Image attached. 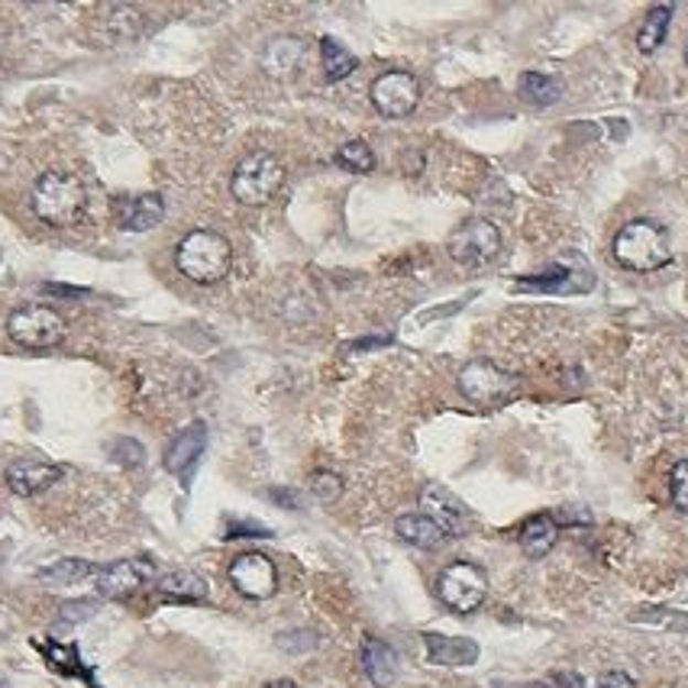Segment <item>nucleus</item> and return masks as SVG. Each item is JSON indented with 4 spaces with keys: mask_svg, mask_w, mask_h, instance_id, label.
Wrapping results in <instances>:
<instances>
[{
    "mask_svg": "<svg viewBox=\"0 0 688 688\" xmlns=\"http://www.w3.org/2000/svg\"><path fill=\"white\" fill-rule=\"evenodd\" d=\"M456 385L472 405L498 408V405H505V401H510L517 395L520 378L505 372L502 366H495V363H488V359H472V363H465V366L459 368Z\"/></svg>",
    "mask_w": 688,
    "mask_h": 688,
    "instance_id": "423d86ee",
    "label": "nucleus"
},
{
    "mask_svg": "<svg viewBox=\"0 0 688 688\" xmlns=\"http://www.w3.org/2000/svg\"><path fill=\"white\" fill-rule=\"evenodd\" d=\"M92 576H97V569L94 562H85V559H58L46 569H40V582L46 585H78Z\"/></svg>",
    "mask_w": 688,
    "mask_h": 688,
    "instance_id": "393cba45",
    "label": "nucleus"
},
{
    "mask_svg": "<svg viewBox=\"0 0 688 688\" xmlns=\"http://www.w3.org/2000/svg\"><path fill=\"white\" fill-rule=\"evenodd\" d=\"M420 514H427L447 537H462L469 530V510L443 485H427L420 492Z\"/></svg>",
    "mask_w": 688,
    "mask_h": 688,
    "instance_id": "f8f14e48",
    "label": "nucleus"
},
{
    "mask_svg": "<svg viewBox=\"0 0 688 688\" xmlns=\"http://www.w3.org/2000/svg\"><path fill=\"white\" fill-rule=\"evenodd\" d=\"M155 592H159V598H165V601H187V604H194V601H204L211 589H207V582L197 572L179 569V572L162 576L155 582Z\"/></svg>",
    "mask_w": 688,
    "mask_h": 688,
    "instance_id": "412c9836",
    "label": "nucleus"
},
{
    "mask_svg": "<svg viewBox=\"0 0 688 688\" xmlns=\"http://www.w3.org/2000/svg\"><path fill=\"white\" fill-rule=\"evenodd\" d=\"M65 333H68L65 318L46 304H23V308L10 311V318H7V336L17 346L33 350V353L55 350L65 340Z\"/></svg>",
    "mask_w": 688,
    "mask_h": 688,
    "instance_id": "39448f33",
    "label": "nucleus"
},
{
    "mask_svg": "<svg viewBox=\"0 0 688 688\" xmlns=\"http://www.w3.org/2000/svg\"><path fill=\"white\" fill-rule=\"evenodd\" d=\"M552 682L559 688H585V682H582V676L579 673H556L552 676Z\"/></svg>",
    "mask_w": 688,
    "mask_h": 688,
    "instance_id": "2f4dec72",
    "label": "nucleus"
},
{
    "mask_svg": "<svg viewBox=\"0 0 688 688\" xmlns=\"http://www.w3.org/2000/svg\"><path fill=\"white\" fill-rule=\"evenodd\" d=\"M58 479H62V469L52 462H43V459H17L7 469V485L20 498H33L40 492H46Z\"/></svg>",
    "mask_w": 688,
    "mask_h": 688,
    "instance_id": "ddd939ff",
    "label": "nucleus"
},
{
    "mask_svg": "<svg viewBox=\"0 0 688 688\" xmlns=\"http://www.w3.org/2000/svg\"><path fill=\"white\" fill-rule=\"evenodd\" d=\"M262 688H298L291 679H276V682H269V686H262Z\"/></svg>",
    "mask_w": 688,
    "mask_h": 688,
    "instance_id": "473e14b6",
    "label": "nucleus"
},
{
    "mask_svg": "<svg viewBox=\"0 0 688 688\" xmlns=\"http://www.w3.org/2000/svg\"><path fill=\"white\" fill-rule=\"evenodd\" d=\"M368 97H372V107L388 117V120H401L417 110L420 104V85L417 78L408 75V72H385L372 82L368 88Z\"/></svg>",
    "mask_w": 688,
    "mask_h": 688,
    "instance_id": "1a4fd4ad",
    "label": "nucleus"
},
{
    "mask_svg": "<svg viewBox=\"0 0 688 688\" xmlns=\"http://www.w3.org/2000/svg\"><path fill=\"white\" fill-rule=\"evenodd\" d=\"M598 688H637V682L627 676V673H604L601 679H598Z\"/></svg>",
    "mask_w": 688,
    "mask_h": 688,
    "instance_id": "c756f323",
    "label": "nucleus"
},
{
    "mask_svg": "<svg viewBox=\"0 0 688 688\" xmlns=\"http://www.w3.org/2000/svg\"><path fill=\"white\" fill-rule=\"evenodd\" d=\"M175 266L194 284H217L233 266V246L214 229H191L175 246Z\"/></svg>",
    "mask_w": 688,
    "mask_h": 688,
    "instance_id": "f03ea898",
    "label": "nucleus"
},
{
    "mask_svg": "<svg viewBox=\"0 0 688 688\" xmlns=\"http://www.w3.org/2000/svg\"><path fill=\"white\" fill-rule=\"evenodd\" d=\"M395 534H398L405 544L420 547V550H437V547L447 540V534H443L427 514H401V517L395 520Z\"/></svg>",
    "mask_w": 688,
    "mask_h": 688,
    "instance_id": "aec40b11",
    "label": "nucleus"
},
{
    "mask_svg": "<svg viewBox=\"0 0 688 688\" xmlns=\"http://www.w3.org/2000/svg\"><path fill=\"white\" fill-rule=\"evenodd\" d=\"M556 540H559V524L552 514H537L520 527V550L530 559H544L556 547Z\"/></svg>",
    "mask_w": 688,
    "mask_h": 688,
    "instance_id": "6ab92c4d",
    "label": "nucleus"
},
{
    "mask_svg": "<svg viewBox=\"0 0 688 688\" xmlns=\"http://www.w3.org/2000/svg\"><path fill=\"white\" fill-rule=\"evenodd\" d=\"M162 217H165V201L159 194H137V197L123 201L117 211V224L130 233H146V229L159 227Z\"/></svg>",
    "mask_w": 688,
    "mask_h": 688,
    "instance_id": "2eb2a0df",
    "label": "nucleus"
},
{
    "mask_svg": "<svg viewBox=\"0 0 688 688\" xmlns=\"http://www.w3.org/2000/svg\"><path fill=\"white\" fill-rule=\"evenodd\" d=\"M363 669H366L368 682L375 688H388L398 679V656L395 649L378 637L363 641Z\"/></svg>",
    "mask_w": 688,
    "mask_h": 688,
    "instance_id": "a211bd4d",
    "label": "nucleus"
},
{
    "mask_svg": "<svg viewBox=\"0 0 688 688\" xmlns=\"http://www.w3.org/2000/svg\"><path fill=\"white\" fill-rule=\"evenodd\" d=\"M94 611H97V608H94L92 601H75V604H65V608H62V617H65V621H78V617H88Z\"/></svg>",
    "mask_w": 688,
    "mask_h": 688,
    "instance_id": "7c9ffc66",
    "label": "nucleus"
},
{
    "mask_svg": "<svg viewBox=\"0 0 688 688\" xmlns=\"http://www.w3.org/2000/svg\"><path fill=\"white\" fill-rule=\"evenodd\" d=\"M204 450H207V427L204 423H191V427H184L182 433L169 443V450H165V469L172 475H184L201 459Z\"/></svg>",
    "mask_w": 688,
    "mask_h": 688,
    "instance_id": "dca6fc26",
    "label": "nucleus"
},
{
    "mask_svg": "<svg viewBox=\"0 0 688 688\" xmlns=\"http://www.w3.org/2000/svg\"><path fill=\"white\" fill-rule=\"evenodd\" d=\"M284 184V165L272 152H249L236 162L233 179H229V194L246 204V207H262L278 194Z\"/></svg>",
    "mask_w": 688,
    "mask_h": 688,
    "instance_id": "20e7f679",
    "label": "nucleus"
},
{
    "mask_svg": "<svg viewBox=\"0 0 688 688\" xmlns=\"http://www.w3.org/2000/svg\"><path fill=\"white\" fill-rule=\"evenodd\" d=\"M114 450H123V453H114V456L120 459L123 465H142V459H146V450L139 447V443H133V440H117L114 443Z\"/></svg>",
    "mask_w": 688,
    "mask_h": 688,
    "instance_id": "c85d7f7f",
    "label": "nucleus"
},
{
    "mask_svg": "<svg viewBox=\"0 0 688 688\" xmlns=\"http://www.w3.org/2000/svg\"><path fill=\"white\" fill-rule=\"evenodd\" d=\"M686 62H688V43H686Z\"/></svg>",
    "mask_w": 688,
    "mask_h": 688,
    "instance_id": "f704fd0d",
    "label": "nucleus"
},
{
    "mask_svg": "<svg viewBox=\"0 0 688 688\" xmlns=\"http://www.w3.org/2000/svg\"><path fill=\"white\" fill-rule=\"evenodd\" d=\"M304 58V40L298 36H272L266 46H262V55H259V65L269 78H288L298 72Z\"/></svg>",
    "mask_w": 688,
    "mask_h": 688,
    "instance_id": "4468645a",
    "label": "nucleus"
},
{
    "mask_svg": "<svg viewBox=\"0 0 688 688\" xmlns=\"http://www.w3.org/2000/svg\"><path fill=\"white\" fill-rule=\"evenodd\" d=\"M146 582H152V562L149 559H120V562H110V566L97 569V576H94L97 592L110 598V601H123V598L137 595Z\"/></svg>",
    "mask_w": 688,
    "mask_h": 688,
    "instance_id": "9b49d317",
    "label": "nucleus"
},
{
    "mask_svg": "<svg viewBox=\"0 0 688 688\" xmlns=\"http://www.w3.org/2000/svg\"><path fill=\"white\" fill-rule=\"evenodd\" d=\"M524 688H547L544 682H534V686H524Z\"/></svg>",
    "mask_w": 688,
    "mask_h": 688,
    "instance_id": "72a5a7b5",
    "label": "nucleus"
},
{
    "mask_svg": "<svg viewBox=\"0 0 688 688\" xmlns=\"http://www.w3.org/2000/svg\"><path fill=\"white\" fill-rule=\"evenodd\" d=\"M30 204L46 227H75L88 211V187L72 172H46L33 184Z\"/></svg>",
    "mask_w": 688,
    "mask_h": 688,
    "instance_id": "f257e3e1",
    "label": "nucleus"
},
{
    "mask_svg": "<svg viewBox=\"0 0 688 688\" xmlns=\"http://www.w3.org/2000/svg\"><path fill=\"white\" fill-rule=\"evenodd\" d=\"M336 165L353 172V175H366L375 169V152L368 149L363 139H350L336 149Z\"/></svg>",
    "mask_w": 688,
    "mask_h": 688,
    "instance_id": "a878e982",
    "label": "nucleus"
},
{
    "mask_svg": "<svg viewBox=\"0 0 688 688\" xmlns=\"http://www.w3.org/2000/svg\"><path fill=\"white\" fill-rule=\"evenodd\" d=\"M502 252V229L495 227L492 221H465L462 227L450 236V256L459 266H469V269H482L488 262H495Z\"/></svg>",
    "mask_w": 688,
    "mask_h": 688,
    "instance_id": "6e6552de",
    "label": "nucleus"
},
{
    "mask_svg": "<svg viewBox=\"0 0 688 688\" xmlns=\"http://www.w3.org/2000/svg\"><path fill=\"white\" fill-rule=\"evenodd\" d=\"M517 94L534 107H552L562 97V82L552 75H544V72H524Z\"/></svg>",
    "mask_w": 688,
    "mask_h": 688,
    "instance_id": "5701e85b",
    "label": "nucleus"
},
{
    "mask_svg": "<svg viewBox=\"0 0 688 688\" xmlns=\"http://www.w3.org/2000/svg\"><path fill=\"white\" fill-rule=\"evenodd\" d=\"M437 595L450 611L472 614L475 608H482V601L488 595V579L472 562H450L437 579Z\"/></svg>",
    "mask_w": 688,
    "mask_h": 688,
    "instance_id": "0eeeda50",
    "label": "nucleus"
},
{
    "mask_svg": "<svg viewBox=\"0 0 688 688\" xmlns=\"http://www.w3.org/2000/svg\"><path fill=\"white\" fill-rule=\"evenodd\" d=\"M673 3H656V7H649L646 10V17H643L641 30H637V49L646 52V55H653L656 49L666 43V33H669V20H673Z\"/></svg>",
    "mask_w": 688,
    "mask_h": 688,
    "instance_id": "4be33fe9",
    "label": "nucleus"
},
{
    "mask_svg": "<svg viewBox=\"0 0 688 688\" xmlns=\"http://www.w3.org/2000/svg\"><path fill=\"white\" fill-rule=\"evenodd\" d=\"M321 65H323V78L326 82H343L356 72V55L346 46H340L336 40L323 36L321 40Z\"/></svg>",
    "mask_w": 688,
    "mask_h": 688,
    "instance_id": "b1692460",
    "label": "nucleus"
},
{
    "mask_svg": "<svg viewBox=\"0 0 688 688\" xmlns=\"http://www.w3.org/2000/svg\"><path fill=\"white\" fill-rule=\"evenodd\" d=\"M229 582L243 598L266 601V598L276 595L278 589L276 562L262 552H239L229 562Z\"/></svg>",
    "mask_w": 688,
    "mask_h": 688,
    "instance_id": "9d476101",
    "label": "nucleus"
},
{
    "mask_svg": "<svg viewBox=\"0 0 688 688\" xmlns=\"http://www.w3.org/2000/svg\"><path fill=\"white\" fill-rule=\"evenodd\" d=\"M669 495H673V505L688 514V459H679L673 465V475H669Z\"/></svg>",
    "mask_w": 688,
    "mask_h": 688,
    "instance_id": "cd10ccee",
    "label": "nucleus"
},
{
    "mask_svg": "<svg viewBox=\"0 0 688 688\" xmlns=\"http://www.w3.org/2000/svg\"><path fill=\"white\" fill-rule=\"evenodd\" d=\"M427 659L437 666H472L479 659V643L469 637H443V634H423Z\"/></svg>",
    "mask_w": 688,
    "mask_h": 688,
    "instance_id": "f3484780",
    "label": "nucleus"
},
{
    "mask_svg": "<svg viewBox=\"0 0 688 688\" xmlns=\"http://www.w3.org/2000/svg\"><path fill=\"white\" fill-rule=\"evenodd\" d=\"M611 256L621 269L627 272H656L663 266H669L673 249H669V236L666 229L653 221H631L617 229L614 243H611Z\"/></svg>",
    "mask_w": 688,
    "mask_h": 688,
    "instance_id": "7ed1b4c3",
    "label": "nucleus"
},
{
    "mask_svg": "<svg viewBox=\"0 0 688 688\" xmlns=\"http://www.w3.org/2000/svg\"><path fill=\"white\" fill-rule=\"evenodd\" d=\"M311 495H314L318 502H323V505H333V502L343 495V479H340L336 472H326V469L314 472V475H311Z\"/></svg>",
    "mask_w": 688,
    "mask_h": 688,
    "instance_id": "bb28decb",
    "label": "nucleus"
}]
</instances>
